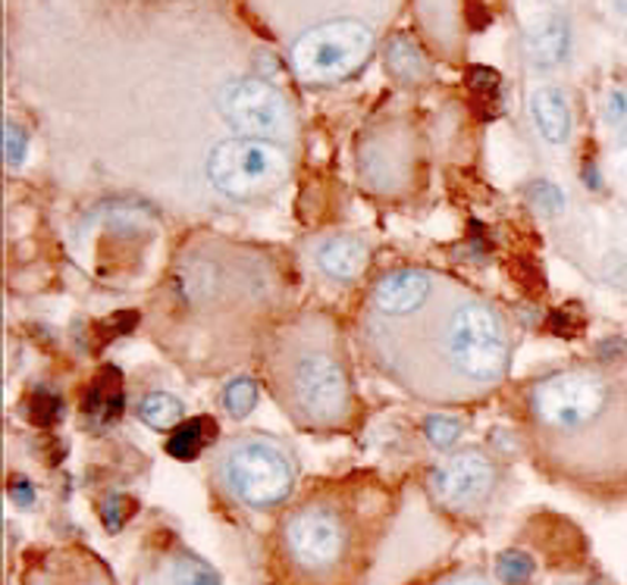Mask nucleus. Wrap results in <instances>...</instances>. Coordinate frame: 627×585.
Here are the masks:
<instances>
[{"label":"nucleus","instance_id":"9b49d317","mask_svg":"<svg viewBox=\"0 0 627 585\" xmlns=\"http://www.w3.org/2000/svg\"><path fill=\"white\" fill-rule=\"evenodd\" d=\"M530 117H534L537 132L549 144H565L568 135H571V107H568V98L558 88H534V94H530Z\"/></svg>","mask_w":627,"mask_h":585},{"label":"nucleus","instance_id":"bb28decb","mask_svg":"<svg viewBox=\"0 0 627 585\" xmlns=\"http://www.w3.org/2000/svg\"><path fill=\"white\" fill-rule=\"evenodd\" d=\"M468 79H470V88H474V91H484V94H487V91L492 94V91L499 88V75L487 67H474Z\"/></svg>","mask_w":627,"mask_h":585},{"label":"nucleus","instance_id":"6ab92c4d","mask_svg":"<svg viewBox=\"0 0 627 585\" xmlns=\"http://www.w3.org/2000/svg\"><path fill=\"white\" fill-rule=\"evenodd\" d=\"M496 576H499V583L506 585H527L534 576V557L518 548L502 551L496 557Z\"/></svg>","mask_w":627,"mask_h":585},{"label":"nucleus","instance_id":"c756f323","mask_svg":"<svg viewBox=\"0 0 627 585\" xmlns=\"http://www.w3.org/2000/svg\"><path fill=\"white\" fill-rule=\"evenodd\" d=\"M442 585H492V583L484 579V576H455V579H449V583Z\"/></svg>","mask_w":627,"mask_h":585},{"label":"nucleus","instance_id":"423d86ee","mask_svg":"<svg viewBox=\"0 0 627 585\" xmlns=\"http://www.w3.org/2000/svg\"><path fill=\"white\" fill-rule=\"evenodd\" d=\"M208 179L229 198L251 201L289 179V157L258 138L220 141L208 154Z\"/></svg>","mask_w":627,"mask_h":585},{"label":"nucleus","instance_id":"dca6fc26","mask_svg":"<svg viewBox=\"0 0 627 585\" xmlns=\"http://www.w3.org/2000/svg\"><path fill=\"white\" fill-rule=\"evenodd\" d=\"M213 435H217V423L210 416H195L189 423L176 426L170 442H167V451L176 461H195L213 442Z\"/></svg>","mask_w":627,"mask_h":585},{"label":"nucleus","instance_id":"1a4fd4ad","mask_svg":"<svg viewBox=\"0 0 627 585\" xmlns=\"http://www.w3.org/2000/svg\"><path fill=\"white\" fill-rule=\"evenodd\" d=\"M496 476H499V470L484 451H461L446 464L436 466L427 482H430L434 498L442 507L470 511L489 498V492L496 488Z\"/></svg>","mask_w":627,"mask_h":585},{"label":"nucleus","instance_id":"f3484780","mask_svg":"<svg viewBox=\"0 0 627 585\" xmlns=\"http://www.w3.org/2000/svg\"><path fill=\"white\" fill-rule=\"evenodd\" d=\"M139 416L141 423L151 426V430H173L182 423V401L167 395V392H151V395L141 397Z\"/></svg>","mask_w":627,"mask_h":585},{"label":"nucleus","instance_id":"39448f33","mask_svg":"<svg viewBox=\"0 0 627 585\" xmlns=\"http://www.w3.org/2000/svg\"><path fill=\"white\" fill-rule=\"evenodd\" d=\"M220 473L227 480L229 492L248 507H277L296 488V466L282 447L258 438H245L227 447Z\"/></svg>","mask_w":627,"mask_h":585},{"label":"nucleus","instance_id":"a211bd4d","mask_svg":"<svg viewBox=\"0 0 627 585\" xmlns=\"http://www.w3.org/2000/svg\"><path fill=\"white\" fill-rule=\"evenodd\" d=\"M167 585H220V579L208 564L195 561L192 554H179L167 567Z\"/></svg>","mask_w":627,"mask_h":585},{"label":"nucleus","instance_id":"4be33fe9","mask_svg":"<svg viewBox=\"0 0 627 585\" xmlns=\"http://www.w3.org/2000/svg\"><path fill=\"white\" fill-rule=\"evenodd\" d=\"M63 416V401L60 395H53L48 389H38L32 395V420L38 426H53Z\"/></svg>","mask_w":627,"mask_h":585},{"label":"nucleus","instance_id":"5701e85b","mask_svg":"<svg viewBox=\"0 0 627 585\" xmlns=\"http://www.w3.org/2000/svg\"><path fill=\"white\" fill-rule=\"evenodd\" d=\"M26 151H29V135L19 129L17 122H3V160H7V167H19L26 160Z\"/></svg>","mask_w":627,"mask_h":585},{"label":"nucleus","instance_id":"f8f14e48","mask_svg":"<svg viewBox=\"0 0 627 585\" xmlns=\"http://www.w3.org/2000/svg\"><path fill=\"white\" fill-rule=\"evenodd\" d=\"M524 51L537 69L558 67L568 57V22L556 13L534 22L524 38Z\"/></svg>","mask_w":627,"mask_h":585},{"label":"nucleus","instance_id":"aec40b11","mask_svg":"<svg viewBox=\"0 0 627 585\" xmlns=\"http://www.w3.org/2000/svg\"><path fill=\"white\" fill-rule=\"evenodd\" d=\"M255 404H258V385L251 382V379H232L227 385V392H223V407H227L236 420H242L248 413L255 411Z\"/></svg>","mask_w":627,"mask_h":585},{"label":"nucleus","instance_id":"b1692460","mask_svg":"<svg viewBox=\"0 0 627 585\" xmlns=\"http://www.w3.org/2000/svg\"><path fill=\"white\" fill-rule=\"evenodd\" d=\"M530 198H534V204L546 210V213H558L561 204H565V198H561V191L556 185H549V182H540V185H534L530 189Z\"/></svg>","mask_w":627,"mask_h":585},{"label":"nucleus","instance_id":"c85d7f7f","mask_svg":"<svg viewBox=\"0 0 627 585\" xmlns=\"http://www.w3.org/2000/svg\"><path fill=\"white\" fill-rule=\"evenodd\" d=\"M41 585H104V583H101V579H88V576H79V579H60L57 573H51V576L41 579Z\"/></svg>","mask_w":627,"mask_h":585},{"label":"nucleus","instance_id":"f03ea898","mask_svg":"<svg viewBox=\"0 0 627 585\" xmlns=\"http://www.w3.org/2000/svg\"><path fill=\"white\" fill-rule=\"evenodd\" d=\"M273 379L279 397L305 426L336 430L351 416L349 373L339 361L330 335H320L314 326H298L279 342L273 357Z\"/></svg>","mask_w":627,"mask_h":585},{"label":"nucleus","instance_id":"0eeeda50","mask_svg":"<svg viewBox=\"0 0 627 585\" xmlns=\"http://www.w3.org/2000/svg\"><path fill=\"white\" fill-rule=\"evenodd\" d=\"M374 51V32L365 22L336 19L305 32L292 48V69L305 82H339L365 67Z\"/></svg>","mask_w":627,"mask_h":585},{"label":"nucleus","instance_id":"412c9836","mask_svg":"<svg viewBox=\"0 0 627 585\" xmlns=\"http://www.w3.org/2000/svg\"><path fill=\"white\" fill-rule=\"evenodd\" d=\"M424 432H427L430 445L452 447L455 442H458V435L465 432V423L455 420V416H430V420L424 423Z\"/></svg>","mask_w":627,"mask_h":585},{"label":"nucleus","instance_id":"a878e982","mask_svg":"<svg viewBox=\"0 0 627 585\" xmlns=\"http://www.w3.org/2000/svg\"><path fill=\"white\" fill-rule=\"evenodd\" d=\"M122 504H129V501L120 498V495H113V498L104 501V526L110 533L122 529V523H126V516H129V511H122Z\"/></svg>","mask_w":627,"mask_h":585},{"label":"nucleus","instance_id":"cd10ccee","mask_svg":"<svg viewBox=\"0 0 627 585\" xmlns=\"http://www.w3.org/2000/svg\"><path fill=\"white\" fill-rule=\"evenodd\" d=\"M10 498L22 504V507H29L32 504V485L26 480H13L10 482Z\"/></svg>","mask_w":627,"mask_h":585},{"label":"nucleus","instance_id":"393cba45","mask_svg":"<svg viewBox=\"0 0 627 585\" xmlns=\"http://www.w3.org/2000/svg\"><path fill=\"white\" fill-rule=\"evenodd\" d=\"M606 120L611 125H627V88H611L606 98Z\"/></svg>","mask_w":627,"mask_h":585},{"label":"nucleus","instance_id":"2eb2a0df","mask_svg":"<svg viewBox=\"0 0 627 585\" xmlns=\"http://www.w3.org/2000/svg\"><path fill=\"white\" fill-rule=\"evenodd\" d=\"M317 260H320V270L330 275V279L351 282L355 275L365 270L367 248L355 239H336L327 241V244L320 248V258Z\"/></svg>","mask_w":627,"mask_h":585},{"label":"nucleus","instance_id":"7c9ffc66","mask_svg":"<svg viewBox=\"0 0 627 585\" xmlns=\"http://www.w3.org/2000/svg\"><path fill=\"white\" fill-rule=\"evenodd\" d=\"M584 182L593 185V189H599V172L593 170V163H587V170H584Z\"/></svg>","mask_w":627,"mask_h":585},{"label":"nucleus","instance_id":"f257e3e1","mask_svg":"<svg viewBox=\"0 0 627 585\" xmlns=\"http://www.w3.org/2000/svg\"><path fill=\"white\" fill-rule=\"evenodd\" d=\"M434 344L427 357L442 366V397L484 392L502 382L511 357L508 329L487 301L455 292L446 304L427 307Z\"/></svg>","mask_w":627,"mask_h":585},{"label":"nucleus","instance_id":"6e6552de","mask_svg":"<svg viewBox=\"0 0 627 585\" xmlns=\"http://www.w3.org/2000/svg\"><path fill=\"white\" fill-rule=\"evenodd\" d=\"M220 113L239 135L282 138L292 129V110L277 88L263 79H236L220 91Z\"/></svg>","mask_w":627,"mask_h":585},{"label":"nucleus","instance_id":"9d476101","mask_svg":"<svg viewBox=\"0 0 627 585\" xmlns=\"http://www.w3.org/2000/svg\"><path fill=\"white\" fill-rule=\"evenodd\" d=\"M434 275L424 270H396L384 275L374 289V307L384 316H411L430 304L434 297Z\"/></svg>","mask_w":627,"mask_h":585},{"label":"nucleus","instance_id":"7ed1b4c3","mask_svg":"<svg viewBox=\"0 0 627 585\" xmlns=\"http://www.w3.org/2000/svg\"><path fill=\"white\" fill-rule=\"evenodd\" d=\"M279 548L296 576L308 583H332L355 554L351 516L332 501H308L286 516Z\"/></svg>","mask_w":627,"mask_h":585},{"label":"nucleus","instance_id":"4468645a","mask_svg":"<svg viewBox=\"0 0 627 585\" xmlns=\"http://www.w3.org/2000/svg\"><path fill=\"white\" fill-rule=\"evenodd\" d=\"M386 69L399 79V82H424L430 75V63H427V53L420 51V44L408 34H396L389 44H386Z\"/></svg>","mask_w":627,"mask_h":585},{"label":"nucleus","instance_id":"20e7f679","mask_svg":"<svg viewBox=\"0 0 627 585\" xmlns=\"http://www.w3.org/2000/svg\"><path fill=\"white\" fill-rule=\"evenodd\" d=\"M611 401V385L590 370H565L540 379L530 389V416L546 435H575L590 430L606 413Z\"/></svg>","mask_w":627,"mask_h":585},{"label":"nucleus","instance_id":"ddd939ff","mask_svg":"<svg viewBox=\"0 0 627 585\" xmlns=\"http://www.w3.org/2000/svg\"><path fill=\"white\" fill-rule=\"evenodd\" d=\"M82 413H86L88 426L104 430L110 423H117L122 413V392H120V370L107 366L101 376L91 382L86 401H82Z\"/></svg>","mask_w":627,"mask_h":585}]
</instances>
